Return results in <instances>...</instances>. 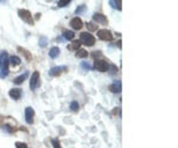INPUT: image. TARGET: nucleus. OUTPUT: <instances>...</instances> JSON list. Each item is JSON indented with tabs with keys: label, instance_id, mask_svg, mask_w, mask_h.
Here are the masks:
<instances>
[{
	"label": "nucleus",
	"instance_id": "1",
	"mask_svg": "<svg viewBox=\"0 0 178 148\" xmlns=\"http://www.w3.org/2000/svg\"><path fill=\"white\" fill-rule=\"evenodd\" d=\"M8 65H10V59L7 52L2 51L0 53V77L5 78L8 75Z\"/></svg>",
	"mask_w": 178,
	"mask_h": 148
},
{
	"label": "nucleus",
	"instance_id": "2",
	"mask_svg": "<svg viewBox=\"0 0 178 148\" xmlns=\"http://www.w3.org/2000/svg\"><path fill=\"white\" fill-rule=\"evenodd\" d=\"M80 42L81 44H85L87 46H93L95 44V38L88 32H82L80 34Z\"/></svg>",
	"mask_w": 178,
	"mask_h": 148
},
{
	"label": "nucleus",
	"instance_id": "3",
	"mask_svg": "<svg viewBox=\"0 0 178 148\" xmlns=\"http://www.w3.org/2000/svg\"><path fill=\"white\" fill-rule=\"evenodd\" d=\"M94 69H96L97 71H101V72H106L109 69V64L104 59H95V62H94Z\"/></svg>",
	"mask_w": 178,
	"mask_h": 148
},
{
	"label": "nucleus",
	"instance_id": "4",
	"mask_svg": "<svg viewBox=\"0 0 178 148\" xmlns=\"http://www.w3.org/2000/svg\"><path fill=\"white\" fill-rule=\"evenodd\" d=\"M18 14L19 17L25 21L29 25H33V19H32V15H31V12L27 11V9H19L18 11Z\"/></svg>",
	"mask_w": 178,
	"mask_h": 148
},
{
	"label": "nucleus",
	"instance_id": "5",
	"mask_svg": "<svg viewBox=\"0 0 178 148\" xmlns=\"http://www.w3.org/2000/svg\"><path fill=\"white\" fill-rule=\"evenodd\" d=\"M97 37L101 39V40H112L113 39V34L109 30H106V28H102V30H99L97 31Z\"/></svg>",
	"mask_w": 178,
	"mask_h": 148
},
{
	"label": "nucleus",
	"instance_id": "6",
	"mask_svg": "<svg viewBox=\"0 0 178 148\" xmlns=\"http://www.w3.org/2000/svg\"><path fill=\"white\" fill-rule=\"evenodd\" d=\"M39 85V72L35 71L31 76V81H30V88L31 90H35L37 87Z\"/></svg>",
	"mask_w": 178,
	"mask_h": 148
},
{
	"label": "nucleus",
	"instance_id": "7",
	"mask_svg": "<svg viewBox=\"0 0 178 148\" xmlns=\"http://www.w3.org/2000/svg\"><path fill=\"white\" fill-rule=\"evenodd\" d=\"M33 116H35V110H33V108L27 107V108L25 109V120H26V122H27L29 125L33 123Z\"/></svg>",
	"mask_w": 178,
	"mask_h": 148
},
{
	"label": "nucleus",
	"instance_id": "8",
	"mask_svg": "<svg viewBox=\"0 0 178 148\" xmlns=\"http://www.w3.org/2000/svg\"><path fill=\"white\" fill-rule=\"evenodd\" d=\"M70 25H71V27H73L74 30H81L82 26H83V21H82L81 18L75 17V18H73V19L70 20Z\"/></svg>",
	"mask_w": 178,
	"mask_h": 148
},
{
	"label": "nucleus",
	"instance_id": "9",
	"mask_svg": "<svg viewBox=\"0 0 178 148\" xmlns=\"http://www.w3.org/2000/svg\"><path fill=\"white\" fill-rule=\"evenodd\" d=\"M63 71H67V66H55V68L50 69L49 74H50V76L56 77V76H60Z\"/></svg>",
	"mask_w": 178,
	"mask_h": 148
},
{
	"label": "nucleus",
	"instance_id": "10",
	"mask_svg": "<svg viewBox=\"0 0 178 148\" xmlns=\"http://www.w3.org/2000/svg\"><path fill=\"white\" fill-rule=\"evenodd\" d=\"M93 19H94L97 24H101V25H106V24L108 23L107 18H106L103 14H101V13H95V14L93 15Z\"/></svg>",
	"mask_w": 178,
	"mask_h": 148
},
{
	"label": "nucleus",
	"instance_id": "11",
	"mask_svg": "<svg viewBox=\"0 0 178 148\" xmlns=\"http://www.w3.org/2000/svg\"><path fill=\"white\" fill-rule=\"evenodd\" d=\"M109 90L112 91V93H120L121 91V82L120 81H115L113 84H110L109 85Z\"/></svg>",
	"mask_w": 178,
	"mask_h": 148
},
{
	"label": "nucleus",
	"instance_id": "12",
	"mask_svg": "<svg viewBox=\"0 0 178 148\" xmlns=\"http://www.w3.org/2000/svg\"><path fill=\"white\" fill-rule=\"evenodd\" d=\"M8 95L13 98V100H19V97L21 96V90L20 89H11L8 91Z\"/></svg>",
	"mask_w": 178,
	"mask_h": 148
},
{
	"label": "nucleus",
	"instance_id": "13",
	"mask_svg": "<svg viewBox=\"0 0 178 148\" xmlns=\"http://www.w3.org/2000/svg\"><path fill=\"white\" fill-rule=\"evenodd\" d=\"M60 52H61L60 47H57V46H54V47H51V49H50L49 56H50V58H56V57H58Z\"/></svg>",
	"mask_w": 178,
	"mask_h": 148
},
{
	"label": "nucleus",
	"instance_id": "14",
	"mask_svg": "<svg viewBox=\"0 0 178 148\" xmlns=\"http://www.w3.org/2000/svg\"><path fill=\"white\" fill-rule=\"evenodd\" d=\"M121 1L120 0H118V1H115V0H110L109 1V5L113 7V8H116L118 11H121L122 9V6H121Z\"/></svg>",
	"mask_w": 178,
	"mask_h": 148
},
{
	"label": "nucleus",
	"instance_id": "15",
	"mask_svg": "<svg viewBox=\"0 0 178 148\" xmlns=\"http://www.w3.org/2000/svg\"><path fill=\"white\" fill-rule=\"evenodd\" d=\"M27 75H29L27 72H24L23 75H20V76H18L17 78H14V81H13V82H14V84H21V83L25 81V78L27 77Z\"/></svg>",
	"mask_w": 178,
	"mask_h": 148
},
{
	"label": "nucleus",
	"instance_id": "16",
	"mask_svg": "<svg viewBox=\"0 0 178 148\" xmlns=\"http://www.w3.org/2000/svg\"><path fill=\"white\" fill-rule=\"evenodd\" d=\"M63 36H64V38H65V39L70 40V39H74V37H75V33H74L73 31L64 30V31H63Z\"/></svg>",
	"mask_w": 178,
	"mask_h": 148
},
{
	"label": "nucleus",
	"instance_id": "17",
	"mask_svg": "<svg viewBox=\"0 0 178 148\" xmlns=\"http://www.w3.org/2000/svg\"><path fill=\"white\" fill-rule=\"evenodd\" d=\"M8 59H10V64H12L13 66H17V65L20 64V58L17 57V56H12V57H10Z\"/></svg>",
	"mask_w": 178,
	"mask_h": 148
},
{
	"label": "nucleus",
	"instance_id": "18",
	"mask_svg": "<svg viewBox=\"0 0 178 148\" xmlns=\"http://www.w3.org/2000/svg\"><path fill=\"white\" fill-rule=\"evenodd\" d=\"M80 46H81V42H80V40H74V42L71 43V45L68 46V49H69V50H79Z\"/></svg>",
	"mask_w": 178,
	"mask_h": 148
},
{
	"label": "nucleus",
	"instance_id": "19",
	"mask_svg": "<svg viewBox=\"0 0 178 148\" xmlns=\"http://www.w3.org/2000/svg\"><path fill=\"white\" fill-rule=\"evenodd\" d=\"M76 57L77 58H86V57H88V52L83 49H79L76 52Z\"/></svg>",
	"mask_w": 178,
	"mask_h": 148
},
{
	"label": "nucleus",
	"instance_id": "20",
	"mask_svg": "<svg viewBox=\"0 0 178 148\" xmlns=\"http://www.w3.org/2000/svg\"><path fill=\"white\" fill-rule=\"evenodd\" d=\"M18 51H20V52L25 56V58H26L27 61H31L32 56H31V53H29V51H27V50H25L24 47H18Z\"/></svg>",
	"mask_w": 178,
	"mask_h": 148
},
{
	"label": "nucleus",
	"instance_id": "21",
	"mask_svg": "<svg viewBox=\"0 0 178 148\" xmlns=\"http://www.w3.org/2000/svg\"><path fill=\"white\" fill-rule=\"evenodd\" d=\"M87 28L89 31H96L97 30V24H95L93 21H89V23H87Z\"/></svg>",
	"mask_w": 178,
	"mask_h": 148
},
{
	"label": "nucleus",
	"instance_id": "22",
	"mask_svg": "<svg viewBox=\"0 0 178 148\" xmlns=\"http://www.w3.org/2000/svg\"><path fill=\"white\" fill-rule=\"evenodd\" d=\"M70 109H71L73 112H77V110H79V103H77L76 101H73V102L70 103Z\"/></svg>",
	"mask_w": 178,
	"mask_h": 148
},
{
	"label": "nucleus",
	"instance_id": "23",
	"mask_svg": "<svg viewBox=\"0 0 178 148\" xmlns=\"http://www.w3.org/2000/svg\"><path fill=\"white\" fill-rule=\"evenodd\" d=\"M46 44H48V39H46V37H42V38L39 39V45H40L42 47H45Z\"/></svg>",
	"mask_w": 178,
	"mask_h": 148
},
{
	"label": "nucleus",
	"instance_id": "24",
	"mask_svg": "<svg viewBox=\"0 0 178 148\" xmlns=\"http://www.w3.org/2000/svg\"><path fill=\"white\" fill-rule=\"evenodd\" d=\"M85 11H86V5H81L80 7H77V8H76L75 13H76V14H81V13H82V12H85Z\"/></svg>",
	"mask_w": 178,
	"mask_h": 148
},
{
	"label": "nucleus",
	"instance_id": "25",
	"mask_svg": "<svg viewBox=\"0 0 178 148\" xmlns=\"http://www.w3.org/2000/svg\"><path fill=\"white\" fill-rule=\"evenodd\" d=\"M51 144H52L54 148H62V147H61V144H60V141H58V140H56V139H52V140H51Z\"/></svg>",
	"mask_w": 178,
	"mask_h": 148
},
{
	"label": "nucleus",
	"instance_id": "26",
	"mask_svg": "<svg viewBox=\"0 0 178 148\" xmlns=\"http://www.w3.org/2000/svg\"><path fill=\"white\" fill-rule=\"evenodd\" d=\"M70 4V0H65V1H58V7H64L67 5Z\"/></svg>",
	"mask_w": 178,
	"mask_h": 148
},
{
	"label": "nucleus",
	"instance_id": "27",
	"mask_svg": "<svg viewBox=\"0 0 178 148\" xmlns=\"http://www.w3.org/2000/svg\"><path fill=\"white\" fill-rule=\"evenodd\" d=\"M81 68H83L85 70H90V69H91V66L89 65L88 63H86V62H82V63H81Z\"/></svg>",
	"mask_w": 178,
	"mask_h": 148
},
{
	"label": "nucleus",
	"instance_id": "28",
	"mask_svg": "<svg viewBox=\"0 0 178 148\" xmlns=\"http://www.w3.org/2000/svg\"><path fill=\"white\" fill-rule=\"evenodd\" d=\"M15 147L17 148H27V145L24 142H15Z\"/></svg>",
	"mask_w": 178,
	"mask_h": 148
},
{
	"label": "nucleus",
	"instance_id": "29",
	"mask_svg": "<svg viewBox=\"0 0 178 148\" xmlns=\"http://www.w3.org/2000/svg\"><path fill=\"white\" fill-rule=\"evenodd\" d=\"M110 69H112V74H115V72H118V69L115 68V65H110Z\"/></svg>",
	"mask_w": 178,
	"mask_h": 148
}]
</instances>
